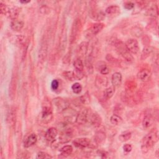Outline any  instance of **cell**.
Returning <instances> with one entry per match:
<instances>
[{
    "label": "cell",
    "mask_w": 159,
    "mask_h": 159,
    "mask_svg": "<svg viewBox=\"0 0 159 159\" xmlns=\"http://www.w3.org/2000/svg\"><path fill=\"white\" fill-rule=\"evenodd\" d=\"M158 134L157 130L154 129L146 135L142 140L141 150L142 153H147L158 141Z\"/></svg>",
    "instance_id": "obj_1"
},
{
    "label": "cell",
    "mask_w": 159,
    "mask_h": 159,
    "mask_svg": "<svg viewBox=\"0 0 159 159\" xmlns=\"http://www.w3.org/2000/svg\"><path fill=\"white\" fill-rule=\"evenodd\" d=\"M53 119V111L52 105L50 101L44 98L42 105V111L40 114V120L44 124H48Z\"/></svg>",
    "instance_id": "obj_2"
},
{
    "label": "cell",
    "mask_w": 159,
    "mask_h": 159,
    "mask_svg": "<svg viewBox=\"0 0 159 159\" xmlns=\"http://www.w3.org/2000/svg\"><path fill=\"white\" fill-rule=\"evenodd\" d=\"M114 44L118 52L121 55V56L128 63H132L134 61V58L126 48L125 43L121 41H116Z\"/></svg>",
    "instance_id": "obj_3"
},
{
    "label": "cell",
    "mask_w": 159,
    "mask_h": 159,
    "mask_svg": "<svg viewBox=\"0 0 159 159\" xmlns=\"http://www.w3.org/2000/svg\"><path fill=\"white\" fill-rule=\"evenodd\" d=\"M81 29V22L79 19H76L74 20L72 27H71V35L70 39V42L71 44H73L75 42L80 30Z\"/></svg>",
    "instance_id": "obj_4"
},
{
    "label": "cell",
    "mask_w": 159,
    "mask_h": 159,
    "mask_svg": "<svg viewBox=\"0 0 159 159\" xmlns=\"http://www.w3.org/2000/svg\"><path fill=\"white\" fill-rule=\"evenodd\" d=\"M53 102L58 112H63L70 107L69 101L63 98L57 97L53 99Z\"/></svg>",
    "instance_id": "obj_5"
},
{
    "label": "cell",
    "mask_w": 159,
    "mask_h": 159,
    "mask_svg": "<svg viewBox=\"0 0 159 159\" xmlns=\"http://www.w3.org/2000/svg\"><path fill=\"white\" fill-rule=\"evenodd\" d=\"M91 112L88 109H81L76 115V122L80 125H83L86 124L88 120Z\"/></svg>",
    "instance_id": "obj_6"
},
{
    "label": "cell",
    "mask_w": 159,
    "mask_h": 159,
    "mask_svg": "<svg viewBox=\"0 0 159 159\" xmlns=\"http://www.w3.org/2000/svg\"><path fill=\"white\" fill-rule=\"evenodd\" d=\"M125 47L130 53L137 54L139 51V45L137 40L135 39H128L125 43Z\"/></svg>",
    "instance_id": "obj_7"
},
{
    "label": "cell",
    "mask_w": 159,
    "mask_h": 159,
    "mask_svg": "<svg viewBox=\"0 0 159 159\" xmlns=\"http://www.w3.org/2000/svg\"><path fill=\"white\" fill-rule=\"evenodd\" d=\"M73 137V130L70 127H68L67 126H65L63 129V130L60 135L59 140L60 142L63 143H65L70 140V139Z\"/></svg>",
    "instance_id": "obj_8"
},
{
    "label": "cell",
    "mask_w": 159,
    "mask_h": 159,
    "mask_svg": "<svg viewBox=\"0 0 159 159\" xmlns=\"http://www.w3.org/2000/svg\"><path fill=\"white\" fill-rule=\"evenodd\" d=\"M73 144L78 148H87L91 145V140L88 138L82 137L76 139L73 141Z\"/></svg>",
    "instance_id": "obj_9"
},
{
    "label": "cell",
    "mask_w": 159,
    "mask_h": 159,
    "mask_svg": "<svg viewBox=\"0 0 159 159\" xmlns=\"http://www.w3.org/2000/svg\"><path fill=\"white\" fill-rule=\"evenodd\" d=\"M58 135V130L55 127H50L45 134V138L48 142H53Z\"/></svg>",
    "instance_id": "obj_10"
},
{
    "label": "cell",
    "mask_w": 159,
    "mask_h": 159,
    "mask_svg": "<svg viewBox=\"0 0 159 159\" xmlns=\"http://www.w3.org/2000/svg\"><path fill=\"white\" fill-rule=\"evenodd\" d=\"M88 121L93 127H98L102 123V119L97 113H91Z\"/></svg>",
    "instance_id": "obj_11"
},
{
    "label": "cell",
    "mask_w": 159,
    "mask_h": 159,
    "mask_svg": "<svg viewBox=\"0 0 159 159\" xmlns=\"http://www.w3.org/2000/svg\"><path fill=\"white\" fill-rule=\"evenodd\" d=\"M120 7L116 5L110 6L107 7L105 11L106 14L110 17L117 16L120 14Z\"/></svg>",
    "instance_id": "obj_12"
},
{
    "label": "cell",
    "mask_w": 159,
    "mask_h": 159,
    "mask_svg": "<svg viewBox=\"0 0 159 159\" xmlns=\"http://www.w3.org/2000/svg\"><path fill=\"white\" fill-rule=\"evenodd\" d=\"M137 78L142 81H147L149 80L151 76L150 71L147 69H142L137 73Z\"/></svg>",
    "instance_id": "obj_13"
},
{
    "label": "cell",
    "mask_w": 159,
    "mask_h": 159,
    "mask_svg": "<svg viewBox=\"0 0 159 159\" xmlns=\"http://www.w3.org/2000/svg\"><path fill=\"white\" fill-rule=\"evenodd\" d=\"M37 141V135L35 134H31L27 137L24 142V147L25 148H29L36 143Z\"/></svg>",
    "instance_id": "obj_14"
},
{
    "label": "cell",
    "mask_w": 159,
    "mask_h": 159,
    "mask_svg": "<svg viewBox=\"0 0 159 159\" xmlns=\"http://www.w3.org/2000/svg\"><path fill=\"white\" fill-rule=\"evenodd\" d=\"M154 119L152 116L150 114H147L144 116L142 120V126L144 129L150 128L153 124Z\"/></svg>",
    "instance_id": "obj_15"
},
{
    "label": "cell",
    "mask_w": 159,
    "mask_h": 159,
    "mask_svg": "<svg viewBox=\"0 0 159 159\" xmlns=\"http://www.w3.org/2000/svg\"><path fill=\"white\" fill-rule=\"evenodd\" d=\"M111 83L114 87H118L122 83V75L120 72H115L111 77Z\"/></svg>",
    "instance_id": "obj_16"
},
{
    "label": "cell",
    "mask_w": 159,
    "mask_h": 159,
    "mask_svg": "<svg viewBox=\"0 0 159 159\" xmlns=\"http://www.w3.org/2000/svg\"><path fill=\"white\" fill-rule=\"evenodd\" d=\"M16 111L14 110V109H11L7 116V122L9 125L11 127L14 126L16 124Z\"/></svg>",
    "instance_id": "obj_17"
},
{
    "label": "cell",
    "mask_w": 159,
    "mask_h": 159,
    "mask_svg": "<svg viewBox=\"0 0 159 159\" xmlns=\"http://www.w3.org/2000/svg\"><path fill=\"white\" fill-rule=\"evenodd\" d=\"M24 23L22 20L17 19L12 20L11 22V27L14 31H20L24 27Z\"/></svg>",
    "instance_id": "obj_18"
},
{
    "label": "cell",
    "mask_w": 159,
    "mask_h": 159,
    "mask_svg": "<svg viewBox=\"0 0 159 159\" xmlns=\"http://www.w3.org/2000/svg\"><path fill=\"white\" fill-rule=\"evenodd\" d=\"M104 27V24L103 23H101V22L94 23L92 25V26L90 28V32L93 35H95L98 33H99L103 29Z\"/></svg>",
    "instance_id": "obj_19"
},
{
    "label": "cell",
    "mask_w": 159,
    "mask_h": 159,
    "mask_svg": "<svg viewBox=\"0 0 159 159\" xmlns=\"http://www.w3.org/2000/svg\"><path fill=\"white\" fill-rule=\"evenodd\" d=\"M88 48V42H82L77 48V54L80 56L84 55Z\"/></svg>",
    "instance_id": "obj_20"
},
{
    "label": "cell",
    "mask_w": 159,
    "mask_h": 159,
    "mask_svg": "<svg viewBox=\"0 0 159 159\" xmlns=\"http://www.w3.org/2000/svg\"><path fill=\"white\" fill-rule=\"evenodd\" d=\"M106 138V134L102 131H98L96 132L94 137V140L96 144L99 145L101 143H102Z\"/></svg>",
    "instance_id": "obj_21"
},
{
    "label": "cell",
    "mask_w": 159,
    "mask_h": 159,
    "mask_svg": "<svg viewBox=\"0 0 159 159\" xmlns=\"http://www.w3.org/2000/svg\"><path fill=\"white\" fill-rule=\"evenodd\" d=\"M25 40V37L22 35H16L12 36L11 39V42L16 45H22Z\"/></svg>",
    "instance_id": "obj_22"
},
{
    "label": "cell",
    "mask_w": 159,
    "mask_h": 159,
    "mask_svg": "<svg viewBox=\"0 0 159 159\" xmlns=\"http://www.w3.org/2000/svg\"><path fill=\"white\" fill-rule=\"evenodd\" d=\"M16 90V80L14 76L12 77L9 85V97L12 100L15 96Z\"/></svg>",
    "instance_id": "obj_23"
},
{
    "label": "cell",
    "mask_w": 159,
    "mask_h": 159,
    "mask_svg": "<svg viewBox=\"0 0 159 159\" xmlns=\"http://www.w3.org/2000/svg\"><path fill=\"white\" fill-rule=\"evenodd\" d=\"M73 150V148L71 145H66L61 148V149L60 150V152L62 156L66 157L70 155L72 153Z\"/></svg>",
    "instance_id": "obj_24"
},
{
    "label": "cell",
    "mask_w": 159,
    "mask_h": 159,
    "mask_svg": "<svg viewBox=\"0 0 159 159\" xmlns=\"http://www.w3.org/2000/svg\"><path fill=\"white\" fill-rule=\"evenodd\" d=\"M147 14L149 16L156 17L158 15V7L156 4H153L147 10Z\"/></svg>",
    "instance_id": "obj_25"
},
{
    "label": "cell",
    "mask_w": 159,
    "mask_h": 159,
    "mask_svg": "<svg viewBox=\"0 0 159 159\" xmlns=\"http://www.w3.org/2000/svg\"><path fill=\"white\" fill-rule=\"evenodd\" d=\"M114 93H115V87H114L113 86H110L104 89L103 92V96L105 99H109L113 96Z\"/></svg>",
    "instance_id": "obj_26"
},
{
    "label": "cell",
    "mask_w": 159,
    "mask_h": 159,
    "mask_svg": "<svg viewBox=\"0 0 159 159\" xmlns=\"http://www.w3.org/2000/svg\"><path fill=\"white\" fill-rule=\"evenodd\" d=\"M153 48L150 45L148 46H145L142 52V55H141V59L142 60H145L153 52Z\"/></svg>",
    "instance_id": "obj_27"
},
{
    "label": "cell",
    "mask_w": 159,
    "mask_h": 159,
    "mask_svg": "<svg viewBox=\"0 0 159 159\" xmlns=\"http://www.w3.org/2000/svg\"><path fill=\"white\" fill-rule=\"evenodd\" d=\"M62 76L66 80L70 81H73L76 80L75 73L73 71H65L62 73Z\"/></svg>",
    "instance_id": "obj_28"
},
{
    "label": "cell",
    "mask_w": 159,
    "mask_h": 159,
    "mask_svg": "<svg viewBox=\"0 0 159 159\" xmlns=\"http://www.w3.org/2000/svg\"><path fill=\"white\" fill-rule=\"evenodd\" d=\"M110 122L113 125H118L122 122V118L117 114H112L110 117Z\"/></svg>",
    "instance_id": "obj_29"
},
{
    "label": "cell",
    "mask_w": 159,
    "mask_h": 159,
    "mask_svg": "<svg viewBox=\"0 0 159 159\" xmlns=\"http://www.w3.org/2000/svg\"><path fill=\"white\" fill-rule=\"evenodd\" d=\"M73 66L76 70L83 71L84 70V64L81 58H78L73 61Z\"/></svg>",
    "instance_id": "obj_30"
},
{
    "label": "cell",
    "mask_w": 159,
    "mask_h": 159,
    "mask_svg": "<svg viewBox=\"0 0 159 159\" xmlns=\"http://www.w3.org/2000/svg\"><path fill=\"white\" fill-rule=\"evenodd\" d=\"M132 137V133L130 131H125L122 132L119 136V139L120 142H126Z\"/></svg>",
    "instance_id": "obj_31"
},
{
    "label": "cell",
    "mask_w": 159,
    "mask_h": 159,
    "mask_svg": "<svg viewBox=\"0 0 159 159\" xmlns=\"http://www.w3.org/2000/svg\"><path fill=\"white\" fill-rule=\"evenodd\" d=\"M7 14H9L11 19H12V20L16 19L19 15V9L17 7H12L9 9Z\"/></svg>",
    "instance_id": "obj_32"
},
{
    "label": "cell",
    "mask_w": 159,
    "mask_h": 159,
    "mask_svg": "<svg viewBox=\"0 0 159 159\" xmlns=\"http://www.w3.org/2000/svg\"><path fill=\"white\" fill-rule=\"evenodd\" d=\"M71 89L75 94H80L82 91V86L79 83H75L71 86Z\"/></svg>",
    "instance_id": "obj_33"
},
{
    "label": "cell",
    "mask_w": 159,
    "mask_h": 159,
    "mask_svg": "<svg viewBox=\"0 0 159 159\" xmlns=\"http://www.w3.org/2000/svg\"><path fill=\"white\" fill-rule=\"evenodd\" d=\"M131 33L132 35L136 37H139L142 35V30L141 28L139 27H134L133 29L131 30Z\"/></svg>",
    "instance_id": "obj_34"
},
{
    "label": "cell",
    "mask_w": 159,
    "mask_h": 159,
    "mask_svg": "<svg viewBox=\"0 0 159 159\" xmlns=\"http://www.w3.org/2000/svg\"><path fill=\"white\" fill-rule=\"evenodd\" d=\"M93 14H94L93 18L95 19L96 20H102L105 17V14L101 11H98V12H94Z\"/></svg>",
    "instance_id": "obj_35"
},
{
    "label": "cell",
    "mask_w": 159,
    "mask_h": 159,
    "mask_svg": "<svg viewBox=\"0 0 159 159\" xmlns=\"http://www.w3.org/2000/svg\"><path fill=\"white\" fill-rule=\"evenodd\" d=\"M52 157L46 153V152H38V153L37 154V156H36V158H38V159H41V158H52Z\"/></svg>",
    "instance_id": "obj_36"
},
{
    "label": "cell",
    "mask_w": 159,
    "mask_h": 159,
    "mask_svg": "<svg viewBox=\"0 0 159 159\" xmlns=\"http://www.w3.org/2000/svg\"><path fill=\"white\" fill-rule=\"evenodd\" d=\"M99 84L101 86H106L107 85V79L105 76H100L99 77Z\"/></svg>",
    "instance_id": "obj_37"
},
{
    "label": "cell",
    "mask_w": 159,
    "mask_h": 159,
    "mask_svg": "<svg viewBox=\"0 0 159 159\" xmlns=\"http://www.w3.org/2000/svg\"><path fill=\"white\" fill-rule=\"evenodd\" d=\"M0 8H1V13L2 14H6L8 12L9 9L7 7L6 5L2 2H0Z\"/></svg>",
    "instance_id": "obj_38"
},
{
    "label": "cell",
    "mask_w": 159,
    "mask_h": 159,
    "mask_svg": "<svg viewBox=\"0 0 159 159\" xmlns=\"http://www.w3.org/2000/svg\"><path fill=\"white\" fill-rule=\"evenodd\" d=\"M58 87H59V81L56 79L53 80L51 83V88L52 89L53 91H56L58 89Z\"/></svg>",
    "instance_id": "obj_39"
},
{
    "label": "cell",
    "mask_w": 159,
    "mask_h": 159,
    "mask_svg": "<svg viewBox=\"0 0 159 159\" xmlns=\"http://www.w3.org/2000/svg\"><path fill=\"white\" fill-rule=\"evenodd\" d=\"M75 73V76L76 78V80H81L83 77H84V73L83 71H79V70H75L74 71Z\"/></svg>",
    "instance_id": "obj_40"
},
{
    "label": "cell",
    "mask_w": 159,
    "mask_h": 159,
    "mask_svg": "<svg viewBox=\"0 0 159 159\" xmlns=\"http://www.w3.org/2000/svg\"><path fill=\"white\" fill-rule=\"evenodd\" d=\"M124 7L127 9V10H130L132 9L134 7V3H133L132 2L130 1H128L124 3Z\"/></svg>",
    "instance_id": "obj_41"
},
{
    "label": "cell",
    "mask_w": 159,
    "mask_h": 159,
    "mask_svg": "<svg viewBox=\"0 0 159 159\" xmlns=\"http://www.w3.org/2000/svg\"><path fill=\"white\" fill-rule=\"evenodd\" d=\"M123 150L125 153H129L132 150V147L130 144L125 143L123 145Z\"/></svg>",
    "instance_id": "obj_42"
},
{
    "label": "cell",
    "mask_w": 159,
    "mask_h": 159,
    "mask_svg": "<svg viewBox=\"0 0 159 159\" xmlns=\"http://www.w3.org/2000/svg\"><path fill=\"white\" fill-rule=\"evenodd\" d=\"M96 65V68H97V70H98L99 71L102 67L106 66V64L104 61H98Z\"/></svg>",
    "instance_id": "obj_43"
},
{
    "label": "cell",
    "mask_w": 159,
    "mask_h": 159,
    "mask_svg": "<svg viewBox=\"0 0 159 159\" xmlns=\"http://www.w3.org/2000/svg\"><path fill=\"white\" fill-rule=\"evenodd\" d=\"M99 71H100L101 74H102V75H107L109 73V70L107 66H105L102 67L99 70Z\"/></svg>",
    "instance_id": "obj_44"
},
{
    "label": "cell",
    "mask_w": 159,
    "mask_h": 159,
    "mask_svg": "<svg viewBox=\"0 0 159 159\" xmlns=\"http://www.w3.org/2000/svg\"><path fill=\"white\" fill-rule=\"evenodd\" d=\"M98 153L99 154H100V155L101 156L102 158H106V155L107 154V152H106L105 151H102V150H99L98 151Z\"/></svg>",
    "instance_id": "obj_45"
},
{
    "label": "cell",
    "mask_w": 159,
    "mask_h": 159,
    "mask_svg": "<svg viewBox=\"0 0 159 159\" xmlns=\"http://www.w3.org/2000/svg\"><path fill=\"white\" fill-rule=\"evenodd\" d=\"M20 2L22 3V4H27V3L30 2V1H23V0H21V1H20Z\"/></svg>",
    "instance_id": "obj_46"
},
{
    "label": "cell",
    "mask_w": 159,
    "mask_h": 159,
    "mask_svg": "<svg viewBox=\"0 0 159 159\" xmlns=\"http://www.w3.org/2000/svg\"><path fill=\"white\" fill-rule=\"evenodd\" d=\"M158 150H157V152H156V156H157V158L158 157Z\"/></svg>",
    "instance_id": "obj_47"
}]
</instances>
